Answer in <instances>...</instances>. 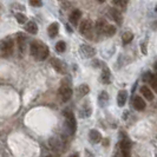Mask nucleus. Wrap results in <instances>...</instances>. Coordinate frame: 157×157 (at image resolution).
Wrapping results in <instances>:
<instances>
[{"instance_id": "obj_1", "label": "nucleus", "mask_w": 157, "mask_h": 157, "mask_svg": "<svg viewBox=\"0 0 157 157\" xmlns=\"http://www.w3.org/2000/svg\"><path fill=\"white\" fill-rule=\"evenodd\" d=\"M30 52H31V56H33L37 60L43 62L48 57V47L39 41H32Z\"/></svg>"}, {"instance_id": "obj_2", "label": "nucleus", "mask_w": 157, "mask_h": 157, "mask_svg": "<svg viewBox=\"0 0 157 157\" xmlns=\"http://www.w3.org/2000/svg\"><path fill=\"white\" fill-rule=\"evenodd\" d=\"M63 115L64 117H65V128H66V131L69 132V135H75L76 130H77V122H76L75 115L69 109H65Z\"/></svg>"}, {"instance_id": "obj_3", "label": "nucleus", "mask_w": 157, "mask_h": 157, "mask_svg": "<svg viewBox=\"0 0 157 157\" xmlns=\"http://www.w3.org/2000/svg\"><path fill=\"white\" fill-rule=\"evenodd\" d=\"M13 48H14V43L11 38H7L0 43V53L2 57H10L13 53Z\"/></svg>"}, {"instance_id": "obj_4", "label": "nucleus", "mask_w": 157, "mask_h": 157, "mask_svg": "<svg viewBox=\"0 0 157 157\" xmlns=\"http://www.w3.org/2000/svg\"><path fill=\"white\" fill-rule=\"evenodd\" d=\"M92 31V21L89 19H84L82 24L79 25V32L80 34H83L84 37H90L89 34Z\"/></svg>"}, {"instance_id": "obj_5", "label": "nucleus", "mask_w": 157, "mask_h": 157, "mask_svg": "<svg viewBox=\"0 0 157 157\" xmlns=\"http://www.w3.org/2000/svg\"><path fill=\"white\" fill-rule=\"evenodd\" d=\"M51 65H52V67H53L58 73H66L67 67H66L65 63L62 62L60 59H58V58H52V59H51Z\"/></svg>"}, {"instance_id": "obj_6", "label": "nucleus", "mask_w": 157, "mask_h": 157, "mask_svg": "<svg viewBox=\"0 0 157 157\" xmlns=\"http://www.w3.org/2000/svg\"><path fill=\"white\" fill-rule=\"evenodd\" d=\"M79 52H80V56L84 57V58H92L96 55V50L92 46L86 45V44H84V45L79 47Z\"/></svg>"}, {"instance_id": "obj_7", "label": "nucleus", "mask_w": 157, "mask_h": 157, "mask_svg": "<svg viewBox=\"0 0 157 157\" xmlns=\"http://www.w3.org/2000/svg\"><path fill=\"white\" fill-rule=\"evenodd\" d=\"M59 97L62 102H69L70 98L72 97V89L67 85H63L59 89Z\"/></svg>"}, {"instance_id": "obj_8", "label": "nucleus", "mask_w": 157, "mask_h": 157, "mask_svg": "<svg viewBox=\"0 0 157 157\" xmlns=\"http://www.w3.org/2000/svg\"><path fill=\"white\" fill-rule=\"evenodd\" d=\"M131 143L129 142V140H123L121 143V151H122V156L123 157H131Z\"/></svg>"}, {"instance_id": "obj_9", "label": "nucleus", "mask_w": 157, "mask_h": 157, "mask_svg": "<svg viewBox=\"0 0 157 157\" xmlns=\"http://www.w3.org/2000/svg\"><path fill=\"white\" fill-rule=\"evenodd\" d=\"M91 113H92V106H91V104L89 102H85L82 105V109H80L79 115H80L82 118H87L91 116Z\"/></svg>"}, {"instance_id": "obj_10", "label": "nucleus", "mask_w": 157, "mask_h": 157, "mask_svg": "<svg viewBox=\"0 0 157 157\" xmlns=\"http://www.w3.org/2000/svg\"><path fill=\"white\" fill-rule=\"evenodd\" d=\"M48 143H50V147L55 150H64L63 148L65 147L64 142L59 138H57V137H51Z\"/></svg>"}, {"instance_id": "obj_11", "label": "nucleus", "mask_w": 157, "mask_h": 157, "mask_svg": "<svg viewBox=\"0 0 157 157\" xmlns=\"http://www.w3.org/2000/svg\"><path fill=\"white\" fill-rule=\"evenodd\" d=\"M17 43H18V47H19V52L24 53L26 50V37L23 33H18L17 36Z\"/></svg>"}, {"instance_id": "obj_12", "label": "nucleus", "mask_w": 157, "mask_h": 157, "mask_svg": "<svg viewBox=\"0 0 157 157\" xmlns=\"http://www.w3.org/2000/svg\"><path fill=\"white\" fill-rule=\"evenodd\" d=\"M89 140L91 143H99V142L102 141V135L99 131H97V130H90L89 131Z\"/></svg>"}, {"instance_id": "obj_13", "label": "nucleus", "mask_w": 157, "mask_h": 157, "mask_svg": "<svg viewBox=\"0 0 157 157\" xmlns=\"http://www.w3.org/2000/svg\"><path fill=\"white\" fill-rule=\"evenodd\" d=\"M145 106H147V104H145V101L142 98V97H138V96H136L134 98V108L136 110L138 111H143L145 109Z\"/></svg>"}, {"instance_id": "obj_14", "label": "nucleus", "mask_w": 157, "mask_h": 157, "mask_svg": "<svg viewBox=\"0 0 157 157\" xmlns=\"http://www.w3.org/2000/svg\"><path fill=\"white\" fill-rule=\"evenodd\" d=\"M80 18H82V12L79 11V10H75V11H72V13L70 14V23L72 25H75V26H77L79 23V20H80Z\"/></svg>"}, {"instance_id": "obj_15", "label": "nucleus", "mask_w": 157, "mask_h": 157, "mask_svg": "<svg viewBox=\"0 0 157 157\" xmlns=\"http://www.w3.org/2000/svg\"><path fill=\"white\" fill-rule=\"evenodd\" d=\"M109 14H110V17L116 21L117 24H122V21H123V18H122V14H121V12L118 11V10H116V8H110L109 10Z\"/></svg>"}, {"instance_id": "obj_16", "label": "nucleus", "mask_w": 157, "mask_h": 157, "mask_svg": "<svg viewBox=\"0 0 157 157\" xmlns=\"http://www.w3.org/2000/svg\"><path fill=\"white\" fill-rule=\"evenodd\" d=\"M106 26H108V24L104 19H98L97 23H96V32H97V34H104Z\"/></svg>"}, {"instance_id": "obj_17", "label": "nucleus", "mask_w": 157, "mask_h": 157, "mask_svg": "<svg viewBox=\"0 0 157 157\" xmlns=\"http://www.w3.org/2000/svg\"><path fill=\"white\" fill-rule=\"evenodd\" d=\"M109 103V94L106 91H102L99 96H98V104L102 106V108H105Z\"/></svg>"}, {"instance_id": "obj_18", "label": "nucleus", "mask_w": 157, "mask_h": 157, "mask_svg": "<svg viewBox=\"0 0 157 157\" xmlns=\"http://www.w3.org/2000/svg\"><path fill=\"white\" fill-rule=\"evenodd\" d=\"M101 80H102L103 84H110L111 82V75L110 70L108 67H104L102 70V75H101Z\"/></svg>"}, {"instance_id": "obj_19", "label": "nucleus", "mask_w": 157, "mask_h": 157, "mask_svg": "<svg viewBox=\"0 0 157 157\" xmlns=\"http://www.w3.org/2000/svg\"><path fill=\"white\" fill-rule=\"evenodd\" d=\"M126 99H128V92L125 90H122L119 91L117 94V104L119 106H124L126 103Z\"/></svg>"}, {"instance_id": "obj_20", "label": "nucleus", "mask_w": 157, "mask_h": 157, "mask_svg": "<svg viewBox=\"0 0 157 157\" xmlns=\"http://www.w3.org/2000/svg\"><path fill=\"white\" fill-rule=\"evenodd\" d=\"M58 32H59V25H58V23L51 24L48 26V29H47V33H48V36L51 38H55L56 36L58 34Z\"/></svg>"}, {"instance_id": "obj_21", "label": "nucleus", "mask_w": 157, "mask_h": 157, "mask_svg": "<svg viewBox=\"0 0 157 157\" xmlns=\"http://www.w3.org/2000/svg\"><path fill=\"white\" fill-rule=\"evenodd\" d=\"M25 30L29 33H31V34H36L38 32V26L34 21H27L26 25H25Z\"/></svg>"}, {"instance_id": "obj_22", "label": "nucleus", "mask_w": 157, "mask_h": 157, "mask_svg": "<svg viewBox=\"0 0 157 157\" xmlns=\"http://www.w3.org/2000/svg\"><path fill=\"white\" fill-rule=\"evenodd\" d=\"M141 92H142V94L144 96V98H145L147 101H152V99H154V94H152V91H151L148 86H145V85L142 86Z\"/></svg>"}, {"instance_id": "obj_23", "label": "nucleus", "mask_w": 157, "mask_h": 157, "mask_svg": "<svg viewBox=\"0 0 157 157\" xmlns=\"http://www.w3.org/2000/svg\"><path fill=\"white\" fill-rule=\"evenodd\" d=\"M77 91H78L79 97H84V96H86V94L90 92V87L87 86L86 84H82V85H79L78 86Z\"/></svg>"}, {"instance_id": "obj_24", "label": "nucleus", "mask_w": 157, "mask_h": 157, "mask_svg": "<svg viewBox=\"0 0 157 157\" xmlns=\"http://www.w3.org/2000/svg\"><path fill=\"white\" fill-rule=\"evenodd\" d=\"M134 39V34H132V32H129L126 31L123 33V36H122V40H123V43L124 44H129V43H131Z\"/></svg>"}, {"instance_id": "obj_25", "label": "nucleus", "mask_w": 157, "mask_h": 157, "mask_svg": "<svg viewBox=\"0 0 157 157\" xmlns=\"http://www.w3.org/2000/svg\"><path fill=\"white\" fill-rule=\"evenodd\" d=\"M115 33H116V27H115V26H112V25H108V26H106V29H105L104 34H105L106 37H112Z\"/></svg>"}, {"instance_id": "obj_26", "label": "nucleus", "mask_w": 157, "mask_h": 157, "mask_svg": "<svg viewBox=\"0 0 157 157\" xmlns=\"http://www.w3.org/2000/svg\"><path fill=\"white\" fill-rule=\"evenodd\" d=\"M65 50H66V44H65L64 41H58V43L56 44V51H57V52L63 53Z\"/></svg>"}, {"instance_id": "obj_27", "label": "nucleus", "mask_w": 157, "mask_h": 157, "mask_svg": "<svg viewBox=\"0 0 157 157\" xmlns=\"http://www.w3.org/2000/svg\"><path fill=\"white\" fill-rule=\"evenodd\" d=\"M128 1H129V0H112V4H113L115 6L124 8L126 6V4H128Z\"/></svg>"}, {"instance_id": "obj_28", "label": "nucleus", "mask_w": 157, "mask_h": 157, "mask_svg": "<svg viewBox=\"0 0 157 157\" xmlns=\"http://www.w3.org/2000/svg\"><path fill=\"white\" fill-rule=\"evenodd\" d=\"M16 19L19 24H25L26 21H27V18H26V16H24L23 13H17Z\"/></svg>"}, {"instance_id": "obj_29", "label": "nucleus", "mask_w": 157, "mask_h": 157, "mask_svg": "<svg viewBox=\"0 0 157 157\" xmlns=\"http://www.w3.org/2000/svg\"><path fill=\"white\" fill-rule=\"evenodd\" d=\"M152 77H154V75L148 71V72H145V73L143 75L142 79H143V82H145V83H150V82H151V79H152Z\"/></svg>"}, {"instance_id": "obj_30", "label": "nucleus", "mask_w": 157, "mask_h": 157, "mask_svg": "<svg viewBox=\"0 0 157 157\" xmlns=\"http://www.w3.org/2000/svg\"><path fill=\"white\" fill-rule=\"evenodd\" d=\"M30 4L33 7H40L43 5V0H30Z\"/></svg>"}, {"instance_id": "obj_31", "label": "nucleus", "mask_w": 157, "mask_h": 157, "mask_svg": "<svg viewBox=\"0 0 157 157\" xmlns=\"http://www.w3.org/2000/svg\"><path fill=\"white\" fill-rule=\"evenodd\" d=\"M151 86H152V89L155 90L157 92V75H154V77H152V79H151Z\"/></svg>"}, {"instance_id": "obj_32", "label": "nucleus", "mask_w": 157, "mask_h": 157, "mask_svg": "<svg viewBox=\"0 0 157 157\" xmlns=\"http://www.w3.org/2000/svg\"><path fill=\"white\" fill-rule=\"evenodd\" d=\"M142 51L144 55H147V50H145V43H142Z\"/></svg>"}, {"instance_id": "obj_33", "label": "nucleus", "mask_w": 157, "mask_h": 157, "mask_svg": "<svg viewBox=\"0 0 157 157\" xmlns=\"http://www.w3.org/2000/svg\"><path fill=\"white\" fill-rule=\"evenodd\" d=\"M69 157H79V154H78V152H75V154H72V155H70Z\"/></svg>"}, {"instance_id": "obj_34", "label": "nucleus", "mask_w": 157, "mask_h": 157, "mask_svg": "<svg viewBox=\"0 0 157 157\" xmlns=\"http://www.w3.org/2000/svg\"><path fill=\"white\" fill-rule=\"evenodd\" d=\"M86 157H92V154H90L89 151H86Z\"/></svg>"}, {"instance_id": "obj_35", "label": "nucleus", "mask_w": 157, "mask_h": 157, "mask_svg": "<svg viewBox=\"0 0 157 157\" xmlns=\"http://www.w3.org/2000/svg\"><path fill=\"white\" fill-rule=\"evenodd\" d=\"M45 157H58V156H56V155H47V156Z\"/></svg>"}, {"instance_id": "obj_36", "label": "nucleus", "mask_w": 157, "mask_h": 157, "mask_svg": "<svg viewBox=\"0 0 157 157\" xmlns=\"http://www.w3.org/2000/svg\"><path fill=\"white\" fill-rule=\"evenodd\" d=\"M155 69H156V71H157V62L155 63Z\"/></svg>"}, {"instance_id": "obj_37", "label": "nucleus", "mask_w": 157, "mask_h": 157, "mask_svg": "<svg viewBox=\"0 0 157 157\" xmlns=\"http://www.w3.org/2000/svg\"><path fill=\"white\" fill-rule=\"evenodd\" d=\"M98 1H101V2H104V1H105V0H98Z\"/></svg>"}, {"instance_id": "obj_38", "label": "nucleus", "mask_w": 157, "mask_h": 157, "mask_svg": "<svg viewBox=\"0 0 157 157\" xmlns=\"http://www.w3.org/2000/svg\"><path fill=\"white\" fill-rule=\"evenodd\" d=\"M156 11H157V6H156Z\"/></svg>"}]
</instances>
